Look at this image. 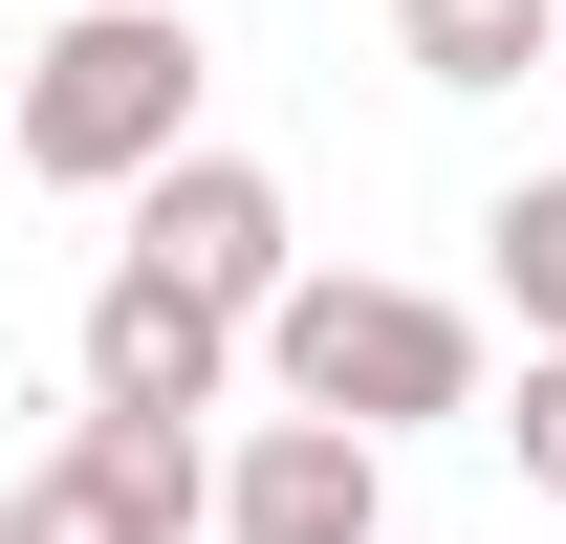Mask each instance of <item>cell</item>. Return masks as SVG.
Returning <instances> with one entry per match:
<instances>
[{"instance_id": "cell-1", "label": "cell", "mask_w": 566, "mask_h": 544, "mask_svg": "<svg viewBox=\"0 0 566 544\" xmlns=\"http://www.w3.org/2000/svg\"><path fill=\"white\" fill-rule=\"evenodd\" d=\"M0 132H22L44 197H132L153 153L197 132V22H175V0H66V22L22 44V109H0Z\"/></svg>"}, {"instance_id": "cell-2", "label": "cell", "mask_w": 566, "mask_h": 544, "mask_svg": "<svg viewBox=\"0 0 566 544\" xmlns=\"http://www.w3.org/2000/svg\"><path fill=\"white\" fill-rule=\"evenodd\" d=\"M262 370H283L305 414H349V436L480 414V327H458L436 283H370V262H283V305H262Z\"/></svg>"}, {"instance_id": "cell-3", "label": "cell", "mask_w": 566, "mask_h": 544, "mask_svg": "<svg viewBox=\"0 0 566 544\" xmlns=\"http://www.w3.org/2000/svg\"><path fill=\"white\" fill-rule=\"evenodd\" d=\"M175 523H218V458H197V414H109V393L66 414V458L0 501V544H175Z\"/></svg>"}, {"instance_id": "cell-4", "label": "cell", "mask_w": 566, "mask_h": 544, "mask_svg": "<svg viewBox=\"0 0 566 544\" xmlns=\"http://www.w3.org/2000/svg\"><path fill=\"white\" fill-rule=\"evenodd\" d=\"M132 262H175L197 305H240V327H262V305H283V175H262V153H197V132H175V153L132 175Z\"/></svg>"}, {"instance_id": "cell-5", "label": "cell", "mask_w": 566, "mask_h": 544, "mask_svg": "<svg viewBox=\"0 0 566 544\" xmlns=\"http://www.w3.org/2000/svg\"><path fill=\"white\" fill-rule=\"evenodd\" d=\"M370 523H392V436H349V414H305V393L218 458V544H370Z\"/></svg>"}, {"instance_id": "cell-6", "label": "cell", "mask_w": 566, "mask_h": 544, "mask_svg": "<svg viewBox=\"0 0 566 544\" xmlns=\"http://www.w3.org/2000/svg\"><path fill=\"white\" fill-rule=\"evenodd\" d=\"M87 393L109 414H218L240 393V305H197L175 262H109L87 283Z\"/></svg>"}, {"instance_id": "cell-7", "label": "cell", "mask_w": 566, "mask_h": 544, "mask_svg": "<svg viewBox=\"0 0 566 544\" xmlns=\"http://www.w3.org/2000/svg\"><path fill=\"white\" fill-rule=\"evenodd\" d=\"M566 44V0H392V66L415 87H523Z\"/></svg>"}, {"instance_id": "cell-8", "label": "cell", "mask_w": 566, "mask_h": 544, "mask_svg": "<svg viewBox=\"0 0 566 544\" xmlns=\"http://www.w3.org/2000/svg\"><path fill=\"white\" fill-rule=\"evenodd\" d=\"M480 262H501V305H523V348H566V175H523V197L480 218Z\"/></svg>"}, {"instance_id": "cell-9", "label": "cell", "mask_w": 566, "mask_h": 544, "mask_svg": "<svg viewBox=\"0 0 566 544\" xmlns=\"http://www.w3.org/2000/svg\"><path fill=\"white\" fill-rule=\"evenodd\" d=\"M501 458H523V479L566 501V348H523V414H501Z\"/></svg>"}]
</instances>
